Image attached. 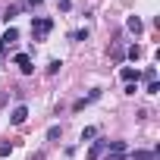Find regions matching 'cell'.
<instances>
[{
	"instance_id": "16",
	"label": "cell",
	"mask_w": 160,
	"mask_h": 160,
	"mask_svg": "<svg viewBox=\"0 0 160 160\" xmlns=\"http://www.w3.org/2000/svg\"><path fill=\"white\" fill-rule=\"evenodd\" d=\"M10 151H13L10 144H0V157H10Z\"/></svg>"
},
{
	"instance_id": "1",
	"label": "cell",
	"mask_w": 160,
	"mask_h": 160,
	"mask_svg": "<svg viewBox=\"0 0 160 160\" xmlns=\"http://www.w3.org/2000/svg\"><path fill=\"white\" fill-rule=\"evenodd\" d=\"M53 28V19L50 16H41V19H32V35H35V41H41L47 32Z\"/></svg>"
},
{
	"instance_id": "20",
	"label": "cell",
	"mask_w": 160,
	"mask_h": 160,
	"mask_svg": "<svg viewBox=\"0 0 160 160\" xmlns=\"http://www.w3.org/2000/svg\"><path fill=\"white\" fill-rule=\"evenodd\" d=\"M28 3H32V7H41V0H28Z\"/></svg>"
},
{
	"instance_id": "4",
	"label": "cell",
	"mask_w": 160,
	"mask_h": 160,
	"mask_svg": "<svg viewBox=\"0 0 160 160\" xmlns=\"http://www.w3.org/2000/svg\"><path fill=\"white\" fill-rule=\"evenodd\" d=\"M13 63H16L25 75H28V72H35V66H32V57H28V53H16V57H13Z\"/></svg>"
},
{
	"instance_id": "18",
	"label": "cell",
	"mask_w": 160,
	"mask_h": 160,
	"mask_svg": "<svg viewBox=\"0 0 160 160\" xmlns=\"http://www.w3.org/2000/svg\"><path fill=\"white\" fill-rule=\"evenodd\" d=\"M7 101H10V98H7V94H0V107H7Z\"/></svg>"
},
{
	"instance_id": "8",
	"label": "cell",
	"mask_w": 160,
	"mask_h": 160,
	"mask_svg": "<svg viewBox=\"0 0 160 160\" xmlns=\"http://www.w3.org/2000/svg\"><path fill=\"white\" fill-rule=\"evenodd\" d=\"M126 25H129V32H135V35H138V32H141V28H144V25H141V19H138V16H129V22H126Z\"/></svg>"
},
{
	"instance_id": "6",
	"label": "cell",
	"mask_w": 160,
	"mask_h": 160,
	"mask_svg": "<svg viewBox=\"0 0 160 160\" xmlns=\"http://www.w3.org/2000/svg\"><path fill=\"white\" fill-rule=\"evenodd\" d=\"M107 144H110V141H94V144H91V151H88V160H98V157L107 151Z\"/></svg>"
},
{
	"instance_id": "10",
	"label": "cell",
	"mask_w": 160,
	"mask_h": 160,
	"mask_svg": "<svg viewBox=\"0 0 160 160\" xmlns=\"http://www.w3.org/2000/svg\"><path fill=\"white\" fill-rule=\"evenodd\" d=\"M19 10H22V3H16V7H7V13H3V19H7V22H10V19H13V16H16V13H19Z\"/></svg>"
},
{
	"instance_id": "13",
	"label": "cell",
	"mask_w": 160,
	"mask_h": 160,
	"mask_svg": "<svg viewBox=\"0 0 160 160\" xmlns=\"http://www.w3.org/2000/svg\"><path fill=\"white\" fill-rule=\"evenodd\" d=\"M47 138L57 141V138H60V126H50V129H47Z\"/></svg>"
},
{
	"instance_id": "2",
	"label": "cell",
	"mask_w": 160,
	"mask_h": 160,
	"mask_svg": "<svg viewBox=\"0 0 160 160\" xmlns=\"http://www.w3.org/2000/svg\"><path fill=\"white\" fill-rule=\"evenodd\" d=\"M129 157V144L126 141H110L107 144V160H122Z\"/></svg>"
},
{
	"instance_id": "17",
	"label": "cell",
	"mask_w": 160,
	"mask_h": 160,
	"mask_svg": "<svg viewBox=\"0 0 160 160\" xmlns=\"http://www.w3.org/2000/svg\"><path fill=\"white\" fill-rule=\"evenodd\" d=\"M57 3H60V10H63V13H66V10L72 7V3H69V0H57Z\"/></svg>"
},
{
	"instance_id": "19",
	"label": "cell",
	"mask_w": 160,
	"mask_h": 160,
	"mask_svg": "<svg viewBox=\"0 0 160 160\" xmlns=\"http://www.w3.org/2000/svg\"><path fill=\"white\" fill-rule=\"evenodd\" d=\"M3 53H7V44H0V57H3Z\"/></svg>"
},
{
	"instance_id": "3",
	"label": "cell",
	"mask_w": 160,
	"mask_h": 160,
	"mask_svg": "<svg viewBox=\"0 0 160 160\" xmlns=\"http://www.w3.org/2000/svg\"><path fill=\"white\" fill-rule=\"evenodd\" d=\"M25 119H28V107H25V104L13 107V113H10V122H13V126H22Z\"/></svg>"
},
{
	"instance_id": "14",
	"label": "cell",
	"mask_w": 160,
	"mask_h": 160,
	"mask_svg": "<svg viewBox=\"0 0 160 160\" xmlns=\"http://www.w3.org/2000/svg\"><path fill=\"white\" fill-rule=\"evenodd\" d=\"M94 135H98V129H91V126H88V129H85V132H82V141H91V138H94Z\"/></svg>"
},
{
	"instance_id": "12",
	"label": "cell",
	"mask_w": 160,
	"mask_h": 160,
	"mask_svg": "<svg viewBox=\"0 0 160 160\" xmlns=\"http://www.w3.org/2000/svg\"><path fill=\"white\" fill-rule=\"evenodd\" d=\"M60 66H63L60 60H50V66H47V75H57V72H60Z\"/></svg>"
},
{
	"instance_id": "11",
	"label": "cell",
	"mask_w": 160,
	"mask_h": 160,
	"mask_svg": "<svg viewBox=\"0 0 160 160\" xmlns=\"http://www.w3.org/2000/svg\"><path fill=\"white\" fill-rule=\"evenodd\" d=\"M69 38H72V41H85V38H88V28H78V32H72Z\"/></svg>"
},
{
	"instance_id": "7",
	"label": "cell",
	"mask_w": 160,
	"mask_h": 160,
	"mask_svg": "<svg viewBox=\"0 0 160 160\" xmlns=\"http://www.w3.org/2000/svg\"><path fill=\"white\" fill-rule=\"evenodd\" d=\"M16 38H19V28H13V25H10V28L3 32V38H0V44H13Z\"/></svg>"
},
{
	"instance_id": "9",
	"label": "cell",
	"mask_w": 160,
	"mask_h": 160,
	"mask_svg": "<svg viewBox=\"0 0 160 160\" xmlns=\"http://www.w3.org/2000/svg\"><path fill=\"white\" fill-rule=\"evenodd\" d=\"M141 78H144V82H157V69H154V66H148V69L141 72Z\"/></svg>"
},
{
	"instance_id": "15",
	"label": "cell",
	"mask_w": 160,
	"mask_h": 160,
	"mask_svg": "<svg viewBox=\"0 0 160 160\" xmlns=\"http://www.w3.org/2000/svg\"><path fill=\"white\" fill-rule=\"evenodd\" d=\"M144 91H148V94H160V85H157V82H148V88H144Z\"/></svg>"
},
{
	"instance_id": "5",
	"label": "cell",
	"mask_w": 160,
	"mask_h": 160,
	"mask_svg": "<svg viewBox=\"0 0 160 160\" xmlns=\"http://www.w3.org/2000/svg\"><path fill=\"white\" fill-rule=\"evenodd\" d=\"M119 75H122V82H126V85H129V82H138V78H141V72H138V69H132V66H122V72H119Z\"/></svg>"
}]
</instances>
